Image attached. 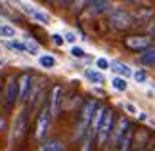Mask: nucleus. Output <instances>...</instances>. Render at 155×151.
<instances>
[{"instance_id": "f257e3e1", "label": "nucleus", "mask_w": 155, "mask_h": 151, "mask_svg": "<svg viewBox=\"0 0 155 151\" xmlns=\"http://www.w3.org/2000/svg\"><path fill=\"white\" fill-rule=\"evenodd\" d=\"M107 19H109V25L115 29V31H127V29H130L134 25V14H130V11L123 10V8L109 10Z\"/></svg>"}, {"instance_id": "f03ea898", "label": "nucleus", "mask_w": 155, "mask_h": 151, "mask_svg": "<svg viewBox=\"0 0 155 151\" xmlns=\"http://www.w3.org/2000/svg\"><path fill=\"white\" fill-rule=\"evenodd\" d=\"M100 107V103L96 100H88L84 105H82V111H81V120H79V126H77V138H82L88 134V128H90V123H92V117L96 109Z\"/></svg>"}, {"instance_id": "7ed1b4c3", "label": "nucleus", "mask_w": 155, "mask_h": 151, "mask_svg": "<svg viewBox=\"0 0 155 151\" xmlns=\"http://www.w3.org/2000/svg\"><path fill=\"white\" fill-rule=\"evenodd\" d=\"M50 123H52V111L44 103L37 115V124H35V136H37V140H44L46 138V134L50 130Z\"/></svg>"}, {"instance_id": "20e7f679", "label": "nucleus", "mask_w": 155, "mask_h": 151, "mask_svg": "<svg viewBox=\"0 0 155 151\" xmlns=\"http://www.w3.org/2000/svg\"><path fill=\"white\" fill-rule=\"evenodd\" d=\"M10 4H15L17 8L23 11V14H27L29 17H33L35 21L42 23V25H48V23H50V15L46 14V11H42V10L35 8V6H29V4H23V2H17V0H10Z\"/></svg>"}, {"instance_id": "39448f33", "label": "nucleus", "mask_w": 155, "mask_h": 151, "mask_svg": "<svg viewBox=\"0 0 155 151\" xmlns=\"http://www.w3.org/2000/svg\"><path fill=\"white\" fill-rule=\"evenodd\" d=\"M33 75L31 73H23L21 77H17V101H27L29 94L33 90Z\"/></svg>"}, {"instance_id": "423d86ee", "label": "nucleus", "mask_w": 155, "mask_h": 151, "mask_svg": "<svg viewBox=\"0 0 155 151\" xmlns=\"http://www.w3.org/2000/svg\"><path fill=\"white\" fill-rule=\"evenodd\" d=\"M113 126H115V117H113V113L111 111H107L105 115V119H104V123L102 126H100V130H98V143L100 146H104V143H107V140L111 138V132H113Z\"/></svg>"}, {"instance_id": "0eeeda50", "label": "nucleus", "mask_w": 155, "mask_h": 151, "mask_svg": "<svg viewBox=\"0 0 155 151\" xmlns=\"http://www.w3.org/2000/svg\"><path fill=\"white\" fill-rule=\"evenodd\" d=\"M17 101V77L12 75L6 80V88H4V105L6 109L14 107V103Z\"/></svg>"}, {"instance_id": "6e6552de", "label": "nucleus", "mask_w": 155, "mask_h": 151, "mask_svg": "<svg viewBox=\"0 0 155 151\" xmlns=\"http://www.w3.org/2000/svg\"><path fill=\"white\" fill-rule=\"evenodd\" d=\"M27 130V111L23 109L15 115L14 123H12V140H19Z\"/></svg>"}, {"instance_id": "1a4fd4ad", "label": "nucleus", "mask_w": 155, "mask_h": 151, "mask_svg": "<svg viewBox=\"0 0 155 151\" xmlns=\"http://www.w3.org/2000/svg\"><path fill=\"white\" fill-rule=\"evenodd\" d=\"M151 44H153L151 37H127L124 38V46L134 50V52H142L146 48H150Z\"/></svg>"}, {"instance_id": "9d476101", "label": "nucleus", "mask_w": 155, "mask_h": 151, "mask_svg": "<svg viewBox=\"0 0 155 151\" xmlns=\"http://www.w3.org/2000/svg\"><path fill=\"white\" fill-rule=\"evenodd\" d=\"M61 103H63V90L61 86H54L52 92H50V101H48V107L52 111V117H56L61 109Z\"/></svg>"}, {"instance_id": "9b49d317", "label": "nucleus", "mask_w": 155, "mask_h": 151, "mask_svg": "<svg viewBox=\"0 0 155 151\" xmlns=\"http://www.w3.org/2000/svg\"><path fill=\"white\" fill-rule=\"evenodd\" d=\"M107 111H109L107 107H98L96 109V113H94V117H92V123H90V128H88V134L90 136L98 134V130H100V126H102V123H104Z\"/></svg>"}, {"instance_id": "f8f14e48", "label": "nucleus", "mask_w": 155, "mask_h": 151, "mask_svg": "<svg viewBox=\"0 0 155 151\" xmlns=\"http://www.w3.org/2000/svg\"><path fill=\"white\" fill-rule=\"evenodd\" d=\"M130 128V123H128V119H119V123L117 126H113V132H111V140H113V146H117L119 142H121V138L127 134V130Z\"/></svg>"}, {"instance_id": "ddd939ff", "label": "nucleus", "mask_w": 155, "mask_h": 151, "mask_svg": "<svg viewBox=\"0 0 155 151\" xmlns=\"http://www.w3.org/2000/svg\"><path fill=\"white\" fill-rule=\"evenodd\" d=\"M86 10H88L90 15H102V14H105V11L109 10V2H107V0H94Z\"/></svg>"}, {"instance_id": "4468645a", "label": "nucleus", "mask_w": 155, "mask_h": 151, "mask_svg": "<svg viewBox=\"0 0 155 151\" xmlns=\"http://www.w3.org/2000/svg\"><path fill=\"white\" fill-rule=\"evenodd\" d=\"M138 63L146 65V67H153L155 65V48H146V50H142V54L138 56Z\"/></svg>"}, {"instance_id": "2eb2a0df", "label": "nucleus", "mask_w": 155, "mask_h": 151, "mask_svg": "<svg viewBox=\"0 0 155 151\" xmlns=\"http://www.w3.org/2000/svg\"><path fill=\"white\" fill-rule=\"evenodd\" d=\"M109 69H111L115 75H121V77H132V73H134V71L130 69L127 63H121V61H113V63H109Z\"/></svg>"}, {"instance_id": "dca6fc26", "label": "nucleus", "mask_w": 155, "mask_h": 151, "mask_svg": "<svg viewBox=\"0 0 155 151\" xmlns=\"http://www.w3.org/2000/svg\"><path fill=\"white\" fill-rule=\"evenodd\" d=\"M84 78L86 80H90V82H94V84H104L105 82V78H104V75H102V71H96V69H84Z\"/></svg>"}, {"instance_id": "f3484780", "label": "nucleus", "mask_w": 155, "mask_h": 151, "mask_svg": "<svg viewBox=\"0 0 155 151\" xmlns=\"http://www.w3.org/2000/svg\"><path fill=\"white\" fill-rule=\"evenodd\" d=\"M130 143H132V126H130V128L127 130V134L121 138V142L115 146V149L117 151H128L130 149Z\"/></svg>"}, {"instance_id": "a211bd4d", "label": "nucleus", "mask_w": 155, "mask_h": 151, "mask_svg": "<svg viewBox=\"0 0 155 151\" xmlns=\"http://www.w3.org/2000/svg\"><path fill=\"white\" fill-rule=\"evenodd\" d=\"M111 86L117 90V92H127L128 88V82H127V77H121V75H115L111 78Z\"/></svg>"}, {"instance_id": "6ab92c4d", "label": "nucleus", "mask_w": 155, "mask_h": 151, "mask_svg": "<svg viewBox=\"0 0 155 151\" xmlns=\"http://www.w3.org/2000/svg\"><path fill=\"white\" fill-rule=\"evenodd\" d=\"M92 2L94 0H73V2H71V11H73V14H81V11H84Z\"/></svg>"}, {"instance_id": "aec40b11", "label": "nucleus", "mask_w": 155, "mask_h": 151, "mask_svg": "<svg viewBox=\"0 0 155 151\" xmlns=\"http://www.w3.org/2000/svg\"><path fill=\"white\" fill-rule=\"evenodd\" d=\"M6 48H10V50H15V52H21V54H29L27 50V44L25 42H19V40H6Z\"/></svg>"}, {"instance_id": "412c9836", "label": "nucleus", "mask_w": 155, "mask_h": 151, "mask_svg": "<svg viewBox=\"0 0 155 151\" xmlns=\"http://www.w3.org/2000/svg\"><path fill=\"white\" fill-rule=\"evenodd\" d=\"M38 63H40V67H44V69H54L56 67V57L54 56H48V54H44V56H40L38 57Z\"/></svg>"}, {"instance_id": "4be33fe9", "label": "nucleus", "mask_w": 155, "mask_h": 151, "mask_svg": "<svg viewBox=\"0 0 155 151\" xmlns=\"http://www.w3.org/2000/svg\"><path fill=\"white\" fill-rule=\"evenodd\" d=\"M0 37L6 38V40H10V38H15V29L12 27V25H0Z\"/></svg>"}, {"instance_id": "5701e85b", "label": "nucleus", "mask_w": 155, "mask_h": 151, "mask_svg": "<svg viewBox=\"0 0 155 151\" xmlns=\"http://www.w3.org/2000/svg\"><path fill=\"white\" fill-rule=\"evenodd\" d=\"M153 17V11L151 10H140L138 14L134 15V21H138V23H146V21H150Z\"/></svg>"}, {"instance_id": "b1692460", "label": "nucleus", "mask_w": 155, "mask_h": 151, "mask_svg": "<svg viewBox=\"0 0 155 151\" xmlns=\"http://www.w3.org/2000/svg\"><path fill=\"white\" fill-rule=\"evenodd\" d=\"M23 42L27 44V50H29V54L37 56V54H38V44H37V42H35V40H31L29 37H25V38H23Z\"/></svg>"}, {"instance_id": "393cba45", "label": "nucleus", "mask_w": 155, "mask_h": 151, "mask_svg": "<svg viewBox=\"0 0 155 151\" xmlns=\"http://www.w3.org/2000/svg\"><path fill=\"white\" fill-rule=\"evenodd\" d=\"M132 77H134V80L138 82V84H146V80H147V73L144 69H138V71H134L132 73Z\"/></svg>"}, {"instance_id": "a878e982", "label": "nucleus", "mask_w": 155, "mask_h": 151, "mask_svg": "<svg viewBox=\"0 0 155 151\" xmlns=\"http://www.w3.org/2000/svg\"><path fill=\"white\" fill-rule=\"evenodd\" d=\"M69 54H71L73 57H79V59H81V57H86V52L82 50L81 46H75V44H73V48H71V52H69Z\"/></svg>"}, {"instance_id": "bb28decb", "label": "nucleus", "mask_w": 155, "mask_h": 151, "mask_svg": "<svg viewBox=\"0 0 155 151\" xmlns=\"http://www.w3.org/2000/svg\"><path fill=\"white\" fill-rule=\"evenodd\" d=\"M46 146H48L50 151H63V146L58 140H48V142H46Z\"/></svg>"}, {"instance_id": "cd10ccee", "label": "nucleus", "mask_w": 155, "mask_h": 151, "mask_svg": "<svg viewBox=\"0 0 155 151\" xmlns=\"http://www.w3.org/2000/svg\"><path fill=\"white\" fill-rule=\"evenodd\" d=\"M96 67H98L100 71H105V69H109V61H107L105 57H98V59H96Z\"/></svg>"}, {"instance_id": "c85d7f7f", "label": "nucleus", "mask_w": 155, "mask_h": 151, "mask_svg": "<svg viewBox=\"0 0 155 151\" xmlns=\"http://www.w3.org/2000/svg\"><path fill=\"white\" fill-rule=\"evenodd\" d=\"M92 138H94V136H90V134L84 136V143H82V149H81V151H90V149H92Z\"/></svg>"}, {"instance_id": "c756f323", "label": "nucleus", "mask_w": 155, "mask_h": 151, "mask_svg": "<svg viewBox=\"0 0 155 151\" xmlns=\"http://www.w3.org/2000/svg\"><path fill=\"white\" fill-rule=\"evenodd\" d=\"M63 40H65V42H69V44H75V42H77V34L69 31V33H65V34H63Z\"/></svg>"}, {"instance_id": "7c9ffc66", "label": "nucleus", "mask_w": 155, "mask_h": 151, "mask_svg": "<svg viewBox=\"0 0 155 151\" xmlns=\"http://www.w3.org/2000/svg\"><path fill=\"white\" fill-rule=\"evenodd\" d=\"M52 42H54V44H56V46H61L65 40H63V37H61V34L54 33V34H52Z\"/></svg>"}, {"instance_id": "2f4dec72", "label": "nucleus", "mask_w": 155, "mask_h": 151, "mask_svg": "<svg viewBox=\"0 0 155 151\" xmlns=\"http://www.w3.org/2000/svg\"><path fill=\"white\" fill-rule=\"evenodd\" d=\"M124 109H127L130 115H136V113H138V109H136V105H132V103H124Z\"/></svg>"}, {"instance_id": "473e14b6", "label": "nucleus", "mask_w": 155, "mask_h": 151, "mask_svg": "<svg viewBox=\"0 0 155 151\" xmlns=\"http://www.w3.org/2000/svg\"><path fill=\"white\" fill-rule=\"evenodd\" d=\"M71 2H73V0H58V4L61 6V8H67V6H71Z\"/></svg>"}, {"instance_id": "72a5a7b5", "label": "nucleus", "mask_w": 155, "mask_h": 151, "mask_svg": "<svg viewBox=\"0 0 155 151\" xmlns=\"http://www.w3.org/2000/svg\"><path fill=\"white\" fill-rule=\"evenodd\" d=\"M136 115H138V119H140V120H147V115H146L144 111H138Z\"/></svg>"}, {"instance_id": "f704fd0d", "label": "nucleus", "mask_w": 155, "mask_h": 151, "mask_svg": "<svg viewBox=\"0 0 155 151\" xmlns=\"http://www.w3.org/2000/svg\"><path fill=\"white\" fill-rule=\"evenodd\" d=\"M150 34H151V37L155 38V21L151 23V27H150Z\"/></svg>"}, {"instance_id": "c9c22d12", "label": "nucleus", "mask_w": 155, "mask_h": 151, "mask_svg": "<svg viewBox=\"0 0 155 151\" xmlns=\"http://www.w3.org/2000/svg\"><path fill=\"white\" fill-rule=\"evenodd\" d=\"M37 151H50V149H48V146H46V143H42V146H40Z\"/></svg>"}, {"instance_id": "e433bc0d", "label": "nucleus", "mask_w": 155, "mask_h": 151, "mask_svg": "<svg viewBox=\"0 0 155 151\" xmlns=\"http://www.w3.org/2000/svg\"><path fill=\"white\" fill-rule=\"evenodd\" d=\"M46 2H50V4H54V2H58V0H46Z\"/></svg>"}, {"instance_id": "4c0bfd02", "label": "nucleus", "mask_w": 155, "mask_h": 151, "mask_svg": "<svg viewBox=\"0 0 155 151\" xmlns=\"http://www.w3.org/2000/svg\"><path fill=\"white\" fill-rule=\"evenodd\" d=\"M0 65H4V59H0Z\"/></svg>"}]
</instances>
